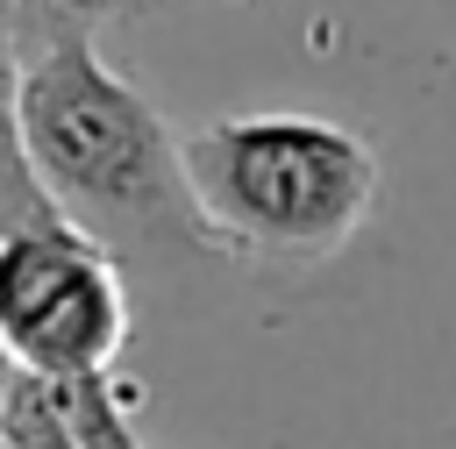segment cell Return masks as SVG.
<instances>
[{"label": "cell", "mask_w": 456, "mask_h": 449, "mask_svg": "<svg viewBox=\"0 0 456 449\" xmlns=\"http://www.w3.org/2000/svg\"><path fill=\"white\" fill-rule=\"evenodd\" d=\"M185 192L214 257L314 271L378 214V150L328 114H228L192 128Z\"/></svg>", "instance_id": "cell-2"}, {"label": "cell", "mask_w": 456, "mask_h": 449, "mask_svg": "<svg viewBox=\"0 0 456 449\" xmlns=\"http://www.w3.org/2000/svg\"><path fill=\"white\" fill-rule=\"evenodd\" d=\"M157 7H171V0H100V21H142Z\"/></svg>", "instance_id": "cell-7"}, {"label": "cell", "mask_w": 456, "mask_h": 449, "mask_svg": "<svg viewBox=\"0 0 456 449\" xmlns=\"http://www.w3.org/2000/svg\"><path fill=\"white\" fill-rule=\"evenodd\" d=\"M57 392V406H64V420H71V435L86 442V449H142V392L121 378V371H107V378H78V385H50Z\"/></svg>", "instance_id": "cell-5"}, {"label": "cell", "mask_w": 456, "mask_h": 449, "mask_svg": "<svg viewBox=\"0 0 456 449\" xmlns=\"http://www.w3.org/2000/svg\"><path fill=\"white\" fill-rule=\"evenodd\" d=\"M0 449H86V442L71 435V420H64V406H57L50 385L14 378L7 413H0Z\"/></svg>", "instance_id": "cell-6"}, {"label": "cell", "mask_w": 456, "mask_h": 449, "mask_svg": "<svg viewBox=\"0 0 456 449\" xmlns=\"http://www.w3.org/2000/svg\"><path fill=\"white\" fill-rule=\"evenodd\" d=\"M185 135L128 86L93 36H57L21 71V150L43 200L107 249H214L185 192Z\"/></svg>", "instance_id": "cell-1"}, {"label": "cell", "mask_w": 456, "mask_h": 449, "mask_svg": "<svg viewBox=\"0 0 456 449\" xmlns=\"http://www.w3.org/2000/svg\"><path fill=\"white\" fill-rule=\"evenodd\" d=\"M0 349L36 385L107 378L128 349V285L107 242L64 214L0 235Z\"/></svg>", "instance_id": "cell-3"}, {"label": "cell", "mask_w": 456, "mask_h": 449, "mask_svg": "<svg viewBox=\"0 0 456 449\" xmlns=\"http://www.w3.org/2000/svg\"><path fill=\"white\" fill-rule=\"evenodd\" d=\"M21 71H28V57H21V36H14V14L0 7V235L57 214L36 185V171H28V150H21Z\"/></svg>", "instance_id": "cell-4"}, {"label": "cell", "mask_w": 456, "mask_h": 449, "mask_svg": "<svg viewBox=\"0 0 456 449\" xmlns=\"http://www.w3.org/2000/svg\"><path fill=\"white\" fill-rule=\"evenodd\" d=\"M14 378H21V371H14V363H7V349H0V413H7V392H14Z\"/></svg>", "instance_id": "cell-8"}]
</instances>
